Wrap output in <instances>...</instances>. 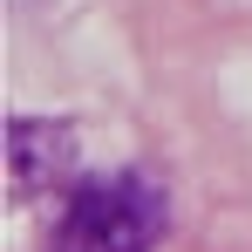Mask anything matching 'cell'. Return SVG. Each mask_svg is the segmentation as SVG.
<instances>
[{"label": "cell", "mask_w": 252, "mask_h": 252, "mask_svg": "<svg viewBox=\"0 0 252 252\" xmlns=\"http://www.w3.org/2000/svg\"><path fill=\"white\" fill-rule=\"evenodd\" d=\"M164 239V191L136 170L82 177L48 252H150Z\"/></svg>", "instance_id": "cell-1"}, {"label": "cell", "mask_w": 252, "mask_h": 252, "mask_svg": "<svg viewBox=\"0 0 252 252\" xmlns=\"http://www.w3.org/2000/svg\"><path fill=\"white\" fill-rule=\"evenodd\" d=\"M75 170V123L62 116H14L7 123V198H41Z\"/></svg>", "instance_id": "cell-2"}]
</instances>
